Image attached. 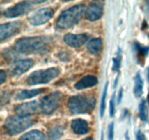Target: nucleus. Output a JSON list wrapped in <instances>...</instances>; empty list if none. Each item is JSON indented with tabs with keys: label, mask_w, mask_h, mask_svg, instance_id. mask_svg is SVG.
Segmentation results:
<instances>
[{
	"label": "nucleus",
	"mask_w": 149,
	"mask_h": 140,
	"mask_svg": "<svg viewBox=\"0 0 149 140\" xmlns=\"http://www.w3.org/2000/svg\"><path fill=\"white\" fill-rule=\"evenodd\" d=\"M143 80L140 72H138L135 77V85H134V94L136 97H140L143 94Z\"/></svg>",
	"instance_id": "nucleus-19"
},
{
	"label": "nucleus",
	"mask_w": 149,
	"mask_h": 140,
	"mask_svg": "<svg viewBox=\"0 0 149 140\" xmlns=\"http://www.w3.org/2000/svg\"><path fill=\"white\" fill-rule=\"evenodd\" d=\"M139 115L141 120L147 122L148 119V112L147 108L146 102L145 100H142L139 105Z\"/></svg>",
	"instance_id": "nucleus-22"
},
{
	"label": "nucleus",
	"mask_w": 149,
	"mask_h": 140,
	"mask_svg": "<svg viewBox=\"0 0 149 140\" xmlns=\"http://www.w3.org/2000/svg\"><path fill=\"white\" fill-rule=\"evenodd\" d=\"M108 87H109V83H106L104 89H103V93L102 95L101 98V103H100V115L101 118H103V115H104L105 109H106V97H107V92H108Z\"/></svg>",
	"instance_id": "nucleus-23"
},
{
	"label": "nucleus",
	"mask_w": 149,
	"mask_h": 140,
	"mask_svg": "<svg viewBox=\"0 0 149 140\" xmlns=\"http://www.w3.org/2000/svg\"><path fill=\"white\" fill-rule=\"evenodd\" d=\"M122 97H123V89L121 88L119 90V96H118V99H117V102L118 104H120L121 101H122Z\"/></svg>",
	"instance_id": "nucleus-29"
},
{
	"label": "nucleus",
	"mask_w": 149,
	"mask_h": 140,
	"mask_svg": "<svg viewBox=\"0 0 149 140\" xmlns=\"http://www.w3.org/2000/svg\"><path fill=\"white\" fill-rule=\"evenodd\" d=\"M148 104H149V93H148Z\"/></svg>",
	"instance_id": "nucleus-32"
},
{
	"label": "nucleus",
	"mask_w": 149,
	"mask_h": 140,
	"mask_svg": "<svg viewBox=\"0 0 149 140\" xmlns=\"http://www.w3.org/2000/svg\"><path fill=\"white\" fill-rule=\"evenodd\" d=\"M35 1H24L17 3L13 7H9L3 13V15L7 18H14L26 15L33 8Z\"/></svg>",
	"instance_id": "nucleus-7"
},
{
	"label": "nucleus",
	"mask_w": 149,
	"mask_h": 140,
	"mask_svg": "<svg viewBox=\"0 0 149 140\" xmlns=\"http://www.w3.org/2000/svg\"><path fill=\"white\" fill-rule=\"evenodd\" d=\"M54 15V10L45 7L38 10L29 18V22L32 26H41L47 23Z\"/></svg>",
	"instance_id": "nucleus-9"
},
{
	"label": "nucleus",
	"mask_w": 149,
	"mask_h": 140,
	"mask_svg": "<svg viewBox=\"0 0 149 140\" xmlns=\"http://www.w3.org/2000/svg\"><path fill=\"white\" fill-rule=\"evenodd\" d=\"M96 101L95 97L89 95H77L69 98L68 106L73 114L90 113L95 107Z\"/></svg>",
	"instance_id": "nucleus-3"
},
{
	"label": "nucleus",
	"mask_w": 149,
	"mask_h": 140,
	"mask_svg": "<svg viewBox=\"0 0 149 140\" xmlns=\"http://www.w3.org/2000/svg\"><path fill=\"white\" fill-rule=\"evenodd\" d=\"M136 140H146V136L141 131H138L136 135Z\"/></svg>",
	"instance_id": "nucleus-27"
},
{
	"label": "nucleus",
	"mask_w": 149,
	"mask_h": 140,
	"mask_svg": "<svg viewBox=\"0 0 149 140\" xmlns=\"http://www.w3.org/2000/svg\"><path fill=\"white\" fill-rule=\"evenodd\" d=\"M71 129L73 132L78 135H84L87 134L90 131L88 123L83 119H74L71 122Z\"/></svg>",
	"instance_id": "nucleus-14"
},
{
	"label": "nucleus",
	"mask_w": 149,
	"mask_h": 140,
	"mask_svg": "<svg viewBox=\"0 0 149 140\" xmlns=\"http://www.w3.org/2000/svg\"><path fill=\"white\" fill-rule=\"evenodd\" d=\"M98 83V79L94 75L84 76L83 78L79 80L74 85L77 90H83V89L89 88L93 87Z\"/></svg>",
	"instance_id": "nucleus-15"
},
{
	"label": "nucleus",
	"mask_w": 149,
	"mask_h": 140,
	"mask_svg": "<svg viewBox=\"0 0 149 140\" xmlns=\"http://www.w3.org/2000/svg\"><path fill=\"white\" fill-rule=\"evenodd\" d=\"M21 26L22 23L20 21H14L1 24L0 26V40L3 42L5 39L14 36L20 32Z\"/></svg>",
	"instance_id": "nucleus-10"
},
{
	"label": "nucleus",
	"mask_w": 149,
	"mask_h": 140,
	"mask_svg": "<svg viewBox=\"0 0 149 140\" xmlns=\"http://www.w3.org/2000/svg\"><path fill=\"white\" fill-rule=\"evenodd\" d=\"M115 99H116V94L113 93L110 101V106H109V114L111 117H113L115 114Z\"/></svg>",
	"instance_id": "nucleus-25"
},
{
	"label": "nucleus",
	"mask_w": 149,
	"mask_h": 140,
	"mask_svg": "<svg viewBox=\"0 0 149 140\" xmlns=\"http://www.w3.org/2000/svg\"><path fill=\"white\" fill-rule=\"evenodd\" d=\"M101 140H103V132L102 131L101 133Z\"/></svg>",
	"instance_id": "nucleus-31"
},
{
	"label": "nucleus",
	"mask_w": 149,
	"mask_h": 140,
	"mask_svg": "<svg viewBox=\"0 0 149 140\" xmlns=\"http://www.w3.org/2000/svg\"><path fill=\"white\" fill-rule=\"evenodd\" d=\"M82 140H93V139H92V138H90V137H88V138H85Z\"/></svg>",
	"instance_id": "nucleus-30"
},
{
	"label": "nucleus",
	"mask_w": 149,
	"mask_h": 140,
	"mask_svg": "<svg viewBox=\"0 0 149 140\" xmlns=\"http://www.w3.org/2000/svg\"><path fill=\"white\" fill-rule=\"evenodd\" d=\"M45 89L39 88V89H32V90H23L19 92L16 96V99L17 100H24L27 99H31L34 96H38L40 93L45 92Z\"/></svg>",
	"instance_id": "nucleus-16"
},
{
	"label": "nucleus",
	"mask_w": 149,
	"mask_h": 140,
	"mask_svg": "<svg viewBox=\"0 0 149 140\" xmlns=\"http://www.w3.org/2000/svg\"><path fill=\"white\" fill-rule=\"evenodd\" d=\"M90 39V35L88 34H67L63 37V40L66 45L71 48H80L84 45Z\"/></svg>",
	"instance_id": "nucleus-11"
},
{
	"label": "nucleus",
	"mask_w": 149,
	"mask_h": 140,
	"mask_svg": "<svg viewBox=\"0 0 149 140\" xmlns=\"http://www.w3.org/2000/svg\"><path fill=\"white\" fill-rule=\"evenodd\" d=\"M7 78V74L4 70H1L0 71V81H1V85H2L4 83Z\"/></svg>",
	"instance_id": "nucleus-28"
},
{
	"label": "nucleus",
	"mask_w": 149,
	"mask_h": 140,
	"mask_svg": "<svg viewBox=\"0 0 149 140\" xmlns=\"http://www.w3.org/2000/svg\"><path fill=\"white\" fill-rule=\"evenodd\" d=\"M113 70L114 71H119L121 67V63H122V51L120 49H119V50H118L116 56L113 58Z\"/></svg>",
	"instance_id": "nucleus-24"
},
{
	"label": "nucleus",
	"mask_w": 149,
	"mask_h": 140,
	"mask_svg": "<svg viewBox=\"0 0 149 140\" xmlns=\"http://www.w3.org/2000/svg\"><path fill=\"white\" fill-rule=\"evenodd\" d=\"M20 140H46L45 134L38 130H32L20 137Z\"/></svg>",
	"instance_id": "nucleus-17"
},
{
	"label": "nucleus",
	"mask_w": 149,
	"mask_h": 140,
	"mask_svg": "<svg viewBox=\"0 0 149 140\" xmlns=\"http://www.w3.org/2000/svg\"><path fill=\"white\" fill-rule=\"evenodd\" d=\"M52 39L48 36L23 37L15 44V50L17 53L30 55H43L47 53L51 48Z\"/></svg>",
	"instance_id": "nucleus-1"
},
{
	"label": "nucleus",
	"mask_w": 149,
	"mask_h": 140,
	"mask_svg": "<svg viewBox=\"0 0 149 140\" xmlns=\"http://www.w3.org/2000/svg\"><path fill=\"white\" fill-rule=\"evenodd\" d=\"M148 80H149V71H148Z\"/></svg>",
	"instance_id": "nucleus-33"
},
{
	"label": "nucleus",
	"mask_w": 149,
	"mask_h": 140,
	"mask_svg": "<svg viewBox=\"0 0 149 140\" xmlns=\"http://www.w3.org/2000/svg\"><path fill=\"white\" fill-rule=\"evenodd\" d=\"M109 140H113L114 137V123H111L109 126V132H108Z\"/></svg>",
	"instance_id": "nucleus-26"
},
{
	"label": "nucleus",
	"mask_w": 149,
	"mask_h": 140,
	"mask_svg": "<svg viewBox=\"0 0 149 140\" xmlns=\"http://www.w3.org/2000/svg\"><path fill=\"white\" fill-rule=\"evenodd\" d=\"M62 100V93L61 92H53L44 96L40 101L42 112L49 115L58 109Z\"/></svg>",
	"instance_id": "nucleus-6"
},
{
	"label": "nucleus",
	"mask_w": 149,
	"mask_h": 140,
	"mask_svg": "<svg viewBox=\"0 0 149 140\" xmlns=\"http://www.w3.org/2000/svg\"><path fill=\"white\" fill-rule=\"evenodd\" d=\"M63 128L61 125H56L51 128L48 132L49 140H58L63 135Z\"/></svg>",
	"instance_id": "nucleus-20"
},
{
	"label": "nucleus",
	"mask_w": 149,
	"mask_h": 140,
	"mask_svg": "<svg viewBox=\"0 0 149 140\" xmlns=\"http://www.w3.org/2000/svg\"><path fill=\"white\" fill-rule=\"evenodd\" d=\"M34 123L31 118H21L19 116L9 117L4 123V128L10 136H15L26 131Z\"/></svg>",
	"instance_id": "nucleus-4"
},
{
	"label": "nucleus",
	"mask_w": 149,
	"mask_h": 140,
	"mask_svg": "<svg viewBox=\"0 0 149 140\" xmlns=\"http://www.w3.org/2000/svg\"><path fill=\"white\" fill-rule=\"evenodd\" d=\"M15 112L17 116L21 118H30L32 115L42 112L40 102L33 101V102H26L19 104L15 106Z\"/></svg>",
	"instance_id": "nucleus-8"
},
{
	"label": "nucleus",
	"mask_w": 149,
	"mask_h": 140,
	"mask_svg": "<svg viewBox=\"0 0 149 140\" xmlns=\"http://www.w3.org/2000/svg\"><path fill=\"white\" fill-rule=\"evenodd\" d=\"M85 13V7L81 4L74 5L63 12L56 22L57 27L61 30L70 29L81 20Z\"/></svg>",
	"instance_id": "nucleus-2"
},
{
	"label": "nucleus",
	"mask_w": 149,
	"mask_h": 140,
	"mask_svg": "<svg viewBox=\"0 0 149 140\" xmlns=\"http://www.w3.org/2000/svg\"><path fill=\"white\" fill-rule=\"evenodd\" d=\"M34 65V61L31 59L18 60L12 65L10 73L13 76H20L24 74Z\"/></svg>",
	"instance_id": "nucleus-12"
},
{
	"label": "nucleus",
	"mask_w": 149,
	"mask_h": 140,
	"mask_svg": "<svg viewBox=\"0 0 149 140\" xmlns=\"http://www.w3.org/2000/svg\"><path fill=\"white\" fill-rule=\"evenodd\" d=\"M134 47H135V50L138 53V59H144V58L148 55L149 52V47L143 46L142 45L137 42H135L134 44Z\"/></svg>",
	"instance_id": "nucleus-21"
},
{
	"label": "nucleus",
	"mask_w": 149,
	"mask_h": 140,
	"mask_svg": "<svg viewBox=\"0 0 149 140\" xmlns=\"http://www.w3.org/2000/svg\"><path fill=\"white\" fill-rule=\"evenodd\" d=\"M60 74V69L57 67H52L46 69L38 70L32 72L26 79V83L29 85L47 84L56 78Z\"/></svg>",
	"instance_id": "nucleus-5"
},
{
	"label": "nucleus",
	"mask_w": 149,
	"mask_h": 140,
	"mask_svg": "<svg viewBox=\"0 0 149 140\" xmlns=\"http://www.w3.org/2000/svg\"><path fill=\"white\" fill-rule=\"evenodd\" d=\"M87 48L91 53L98 54L103 48V41L100 38H95V39H92L88 42Z\"/></svg>",
	"instance_id": "nucleus-18"
},
{
	"label": "nucleus",
	"mask_w": 149,
	"mask_h": 140,
	"mask_svg": "<svg viewBox=\"0 0 149 140\" xmlns=\"http://www.w3.org/2000/svg\"><path fill=\"white\" fill-rule=\"evenodd\" d=\"M103 14V7L100 3L93 2L85 10V17L90 21L99 20Z\"/></svg>",
	"instance_id": "nucleus-13"
}]
</instances>
